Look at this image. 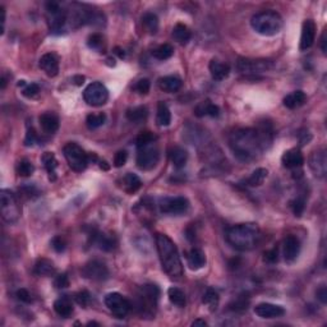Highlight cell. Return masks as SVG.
<instances>
[{"instance_id": "obj_1", "label": "cell", "mask_w": 327, "mask_h": 327, "mask_svg": "<svg viewBox=\"0 0 327 327\" xmlns=\"http://www.w3.org/2000/svg\"><path fill=\"white\" fill-rule=\"evenodd\" d=\"M272 142V133L267 127L260 129L245 128L235 130L230 136L229 146L231 152L238 160L243 163H251L257 160Z\"/></svg>"}, {"instance_id": "obj_2", "label": "cell", "mask_w": 327, "mask_h": 327, "mask_svg": "<svg viewBox=\"0 0 327 327\" xmlns=\"http://www.w3.org/2000/svg\"><path fill=\"white\" fill-rule=\"evenodd\" d=\"M156 247L165 273L171 279H180L183 276V265L175 243L165 234H158Z\"/></svg>"}, {"instance_id": "obj_3", "label": "cell", "mask_w": 327, "mask_h": 327, "mask_svg": "<svg viewBox=\"0 0 327 327\" xmlns=\"http://www.w3.org/2000/svg\"><path fill=\"white\" fill-rule=\"evenodd\" d=\"M226 240L236 251L248 252L257 247L260 243V227L255 222L234 225L226 231Z\"/></svg>"}, {"instance_id": "obj_4", "label": "cell", "mask_w": 327, "mask_h": 327, "mask_svg": "<svg viewBox=\"0 0 327 327\" xmlns=\"http://www.w3.org/2000/svg\"><path fill=\"white\" fill-rule=\"evenodd\" d=\"M252 28L262 36H275L280 34L284 26L281 15L272 10H266L255 14L251 18Z\"/></svg>"}, {"instance_id": "obj_5", "label": "cell", "mask_w": 327, "mask_h": 327, "mask_svg": "<svg viewBox=\"0 0 327 327\" xmlns=\"http://www.w3.org/2000/svg\"><path fill=\"white\" fill-rule=\"evenodd\" d=\"M160 290L156 285H143L137 293V309L141 315L152 316L158 306Z\"/></svg>"}, {"instance_id": "obj_6", "label": "cell", "mask_w": 327, "mask_h": 327, "mask_svg": "<svg viewBox=\"0 0 327 327\" xmlns=\"http://www.w3.org/2000/svg\"><path fill=\"white\" fill-rule=\"evenodd\" d=\"M0 207H1V218L8 224H14L21 218V206L15 197V194L9 189L0 191Z\"/></svg>"}, {"instance_id": "obj_7", "label": "cell", "mask_w": 327, "mask_h": 327, "mask_svg": "<svg viewBox=\"0 0 327 327\" xmlns=\"http://www.w3.org/2000/svg\"><path fill=\"white\" fill-rule=\"evenodd\" d=\"M63 152L70 169L77 171V173L83 171L86 169L88 164V158L87 154L83 151L81 146L74 142H69L64 146Z\"/></svg>"}, {"instance_id": "obj_8", "label": "cell", "mask_w": 327, "mask_h": 327, "mask_svg": "<svg viewBox=\"0 0 327 327\" xmlns=\"http://www.w3.org/2000/svg\"><path fill=\"white\" fill-rule=\"evenodd\" d=\"M273 67L272 60L269 59H245L240 58L236 63V69L242 74H260L270 70Z\"/></svg>"}, {"instance_id": "obj_9", "label": "cell", "mask_w": 327, "mask_h": 327, "mask_svg": "<svg viewBox=\"0 0 327 327\" xmlns=\"http://www.w3.org/2000/svg\"><path fill=\"white\" fill-rule=\"evenodd\" d=\"M83 99L88 105L103 106L109 99V91L101 82H92L85 88Z\"/></svg>"}, {"instance_id": "obj_10", "label": "cell", "mask_w": 327, "mask_h": 327, "mask_svg": "<svg viewBox=\"0 0 327 327\" xmlns=\"http://www.w3.org/2000/svg\"><path fill=\"white\" fill-rule=\"evenodd\" d=\"M160 160V151L154 143L146 146L142 149H138L137 154V166L141 170H151L158 165Z\"/></svg>"}, {"instance_id": "obj_11", "label": "cell", "mask_w": 327, "mask_h": 327, "mask_svg": "<svg viewBox=\"0 0 327 327\" xmlns=\"http://www.w3.org/2000/svg\"><path fill=\"white\" fill-rule=\"evenodd\" d=\"M106 307L110 309V312L118 318H124L130 311L129 300L125 299L121 294L110 293L105 297Z\"/></svg>"}, {"instance_id": "obj_12", "label": "cell", "mask_w": 327, "mask_h": 327, "mask_svg": "<svg viewBox=\"0 0 327 327\" xmlns=\"http://www.w3.org/2000/svg\"><path fill=\"white\" fill-rule=\"evenodd\" d=\"M46 14L48 22L52 31H59L67 23V10H64L59 3L50 1L46 4Z\"/></svg>"}, {"instance_id": "obj_13", "label": "cell", "mask_w": 327, "mask_h": 327, "mask_svg": "<svg viewBox=\"0 0 327 327\" xmlns=\"http://www.w3.org/2000/svg\"><path fill=\"white\" fill-rule=\"evenodd\" d=\"M159 207L166 215H182L189 209V202L184 197H166L160 201Z\"/></svg>"}, {"instance_id": "obj_14", "label": "cell", "mask_w": 327, "mask_h": 327, "mask_svg": "<svg viewBox=\"0 0 327 327\" xmlns=\"http://www.w3.org/2000/svg\"><path fill=\"white\" fill-rule=\"evenodd\" d=\"M82 276L92 281H104L109 277V270L101 261H90L82 269Z\"/></svg>"}, {"instance_id": "obj_15", "label": "cell", "mask_w": 327, "mask_h": 327, "mask_svg": "<svg viewBox=\"0 0 327 327\" xmlns=\"http://www.w3.org/2000/svg\"><path fill=\"white\" fill-rule=\"evenodd\" d=\"M309 167L317 178H325L327 173L326 150L318 149L309 156Z\"/></svg>"}, {"instance_id": "obj_16", "label": "cell", "mask_w": 327, "mask_h": 327, "mask_svg": "<svg viewBox=\"0 0 327 327\" xmlns=\"http://www.w3.org/2000/svg\"><path fill=\"white\" fill-rule=\"evenodd\" d=\"M316 40V23L312 19L304 21L302 27V35H300V50H307L312 48Z\"/></svg>"}, {"instance_id": "obj_17", "label": "cell", "mask_w": 327, "mask_h": 327, "mask_svg": "<svg viewBox=\"0 0 327 327\" xmlns=\"http://www.w3.org/2000/svg\"><path fill=\"white\" fill-rule=\"evenodd\" d=\"M255 313L261 318L272 320V318H280L285 315V309L280 306L271 303H261L255 307Z\"/></svg>"}, {"instance_id": "obj_18", "label": "cell", "mask_w": 327, "mask_h": 327, "mask_svg": "<svg viewBox=\"0 0 327 327\" xmlns=\"http://www.w3.org/2000/svg\"><path fill=\"white\" fill-rule=\"evenodd\" d=\"M300 253V242L295 235H288L284 240V258L288 264H293Z\"/></svg>"}, {"instance_id": "obj_19", "label": "cell", "mask_w": 327, "mask_h": 327, "mask_svg": "<svg viewBox=\"0 0 327 327\" xmlns=\"http://www.w3.org/2000/svg\"><path fill=\"white\" fill-rule=\"evenodd\" d=\"M40 68L45 72L46 76L55 77L59 73V61L54 54H45L41 56L39 63Z\"/></svg>"}, {"instance_id": "obj_20", "label": "cell", "mask_w": 327, "mask_h": 327, "mask_svg": "<svg viewBox=\"0 0 327 327\" xmlns=\"http://www.w3.org/2000/svg\"><path fill=\"white\" fill-rule=\"evenodd\" d=\"M281 163L285 167L288 169H297L300 167L304 163V158L302 152L297 149L289 150V151L285 152L281 158Z\"/></svg>"}, {"instance_id": "obj_21", "label": "cell", "mask_w": 327, "mask_h": 327, "mask_svg": "<svg viewBox=\"0 0 327 327\" xmlns=\"http://www.w3.org/2000/svg\"><path fill=\"white\" fill-rule=\"evenodd\" d=\"M209 69L212 78L216 79V81H222V79L227 78V76L230 74V67L227 64L216 60V59H212L210 61Z\"/></svg>"}, {"instance_id": "obj_22", "label": "cell", "mask_w": 327, "mask_h": 327, "mask_svg": "<svg viewBox=\"0 0 327 327\" xmlns=\"http://www.w3.org/2000/svg\"><path fill=\"white\" fill-rule=\"evenodd\" d=\"M40 125L45 133L53 134L59 129V119L53 112H44L40 116Z\"/></svg>"}, {"instance_id": "obj_23", "label": "cell", "mask_w": 327, "mask_h": 327, "mask_svg": "<svg viewBox=\"0 0 327 327\" xmlns=\"http://www.w3.org/2000/svg\"><path fill=\"white\" fill-rule=\"evenodd\" d=\"M194 114H196V116H198V118H202V116L216 118V116H218V114H220V109H218V105L212 104L210 100H206L196 106Z\"/></svg>"}, {"instance_id": "obj_24", "label": "cell", "mask_w": 327, "mask_h": 327, "mask_svg": "<svg viewBox=\"0 0 327 327\" xmlns=\"http://www.w3.org/2000/svg\"><path fill=\"white\" fill-rule=\"evenodd\" d=\"M187 260L189 269L194 270V271L202 269L206 265V256H205L202 249L200 248L191 249V252L187 256Z\"/></svg>"}, {"instance_id": "obj_25", "label": "cell", "mask_w": 327, "mask_h": 327, "mask_svg": "<svg viewBox=\"0 0 327 327\" xmlns=\"http://www.w3.org/2000/svg\"><path fill=\"white\" fill-rule=\"evenodd\" d=\"M182 79L175 76H166L159 79V86H160V88L163 91L167 92V94L178 92L179 90L182 88Z\"/></svg>"}, {"instance_id": "obj_26", "label": "cell", "mask_w": 327, "mask_h": 327, "mask_svg": "<svg viewBox=\"0 0 327 327\" xmlns=\"http://www.w3.org/2000/svg\"><path fill=\"white\" fill-rule=\"evenodd\" d=\"M54 311L58 313L60 317L68 318L73 313V304L69 298L61 297L54 302Z\"/></svg>"}, {"instance_id": "obj_27", "label": "cell", "mask_w": 327, "mask_h": 327, "mask_svg": "<svg viewBox=\"0 0 327 327\" xmlns=\"http://www.w3.org/2000/svg\"><path fill=\"white\" fill-rule=\"evenodd\" d=\"M307 100V96L303 91H294L291 94H289L288 96H285L284 99V105L288 108V109H297L300 108L302 105H304Z\"/></svg>"}, {"instance_id": "obj_28", "label": "cell", "mask_w": 327, "mask_h": 327, "mask_svg": "<svg viewBox=\"0 0 327 327\" xmlns=\"http://www.w3.org/2000/svg\"><path fill=\"white\" fill-rule=\"evenodd\" d=\"M34 272L37 276H44V277H48V276H52L55 273V266L52 261L48 260V258H41L36 262L34 269Z\"/></svg>"}, {"instance_id": "obj_29", "label": "cell", "mask_w": 327, "mask_h": 327, "mask_svg": "<svg viewBox=\"0 0 327 327\" xmlns=\"http://www.w3.org/2000/svg\"><path fill=\"white\" fill-rule=\"evenodd\" d=\"M173 39L180 45H185L189 43V40L192 39L191 30L185 26V24L178 23L175 27L173 28Z\"/></svg>"}, {"instance_id": "obj_30", "label": "cell", "mask_w": 327, "mask_h": 327, "mask_svg": "<svg viewBox=\"0 0 327 327\" xmlns=\"http://www.w3.org/2000/svg\"><path fill=\"white\" fill-rule=\"evenodd\" d=\"M170 160H171V163H173V165L176 169H182L187 164L188 152L184 149H182V147H174L170 151Z\"/></svg>"}, {"instance_id": "obj_31", "label": "cell", "mask_w": 327, "mask_h": 327, "mask_svg": "<svg viewBox=\"0 0 327 327\" xmlns=\"http://www.w3.org/2000/svg\"><path fill=\"white\" fill-rule=\"evenodd\" d=\"M156 123L160 127H167L171 123V112L166 104L159 103L158 112H156Z\"/></svg>"}, {"instance_id": "obj_32", "label": "cell", "mask_w": 327, "mask_h": 327, "mask_svg": "<svg viewBox=\"0 0 327 327\" xmlns=\"http://www.w3.org/2000/svg\"><path fill=\"white\" fill-rule=\"evenodd\" d=\"M44 163V166L48 170L49 173V179L50 180H55L56 176H55V169L58 167V160L55 158V155L53 152H45L41 158Z\"/></svg>"}, {"instance_id": "obj_33", "label": "cell", "mask_w": 327, "mask_h": 327, "mask_svg": "<svg viewBox=\"0 0 327 327\" xmlns=\"http://www.w3.org/2000/svg\"><path fill=\"white\" fill-rule=\"evenodd\" d=\"M141 185H142V182L136 174L128 173L123 178V188L127 193H134L140 189Z\"/></svg>"}, {"instance_id": "obj_34", "label": "cell", "mask_w": 327, "mask_h": 327, "mask_svg": "<svg viewBox=\"0 0 327 327\" xmlns=\"http://www.w3.org/2000/svg\"><path fill=\"white\" fill-rule=\"evenodd\" d=\"M218 302H220V298H218V294L215 289H207L203 294L202 298V303L205 306H207V308L210 309V312H215L218 307Z\"/></svg>"}, {"instance_id": "obj_35", "label": "cell", "mask_w": 327, "mask_h": 327, "mask_svg": "<svg viewBox=\"0 0 327 327\" xmlns=\"http://www.w3.org/2000/svg\"><path fill=\"white\" fill-rule=\"evenodd\" d=\"M267 175H269L267 169H264V167L256 169L255 171L251 174V176L245 180V184L249 185V187H260V185L264 184Z\"/></svg>"}, {"instance_id": "obj_36", "label": "cell", "mask_w": 327, "mask_h": 327, "mask_svg": "<svg viewBox=\"0 0 327 327\" xmlns=\"http://www.w3.org/2000/svg\"><path fill=\"white\" fill-rule=\"evenodd\" d=\"M147 115H149V110L146 106H137L127 111V118L133 123H142L147 119Z\"/></svg>"}, {"instance_id": "obj_37", "label": "cell", "mask_w": 327, "mask_h": 327, "mask_svg": "<svg viewBox=\"0 0 327 327\" xmlns=\"http://www.w3.org/2000/svg\"><path fill=\"white\" fill-rule=\"evenodd\" d=\"M167 297H169V300L174 304V306L179 307V308L185 307V303H187V300H185V294L179 288H175V286L169 288V290H167Z\"/></svg>"}, {"instance_id": "obj_38", "label": "cell", "mask_w": 327, "mask_h": 327, "mask_svg": "<svg viewBox=\"0 0 327 327\" xmlns=\"http://www.w3.org/2000/svg\"><path fill=\"white\" fill-rule=\"evenodd\" d=\"M142 23L145 28L149 31V34L155 35L159 30V18L154 13H146L142 17Z\"/></svg>"}, {"instance_id": "obj_39", "label": "cell", "mask_w": 327, "mask_h": 327, "mask_svg": "<svg viewBox=\"0 0 327 327\" xmlns=\"http://www.w3.org/2000/svg\"><path fill=\"white\" fill-rule=\"evenodd\" d=\"M96 242L97 245H99V248L108 252L112 251L116 245L115 238L111 235H105V234H99V235L96 236Z\"/></svg>"}, {"instance_id": "obj_40", "label": "cell", "mask_w": 327, "mask_h": 327, "mask_svg": "<svg viewBox=\"0 0 327 327\" xmlns=\"http://www.w3.org/2000/svg\"><path fill=\"white\" fill-rule=\"evenodd\" d=\"M174 54V48L169 44H164V45H160L159 48H156L152 52V55H154V58L159 59V60H166V59L171 58Z\"/></svg>"}, {"instance_id": "obj_41", "label": "cell", "mask_w": 327, "mask_h": 327, "mask_svg": "<svg viewBox=\"0 0 327 327\" xmlns=\"http://www.w3.org/2000/svg\"><path fill=\"white\" fill-rule=\"evenodd\" d=\"M106 121V115L100 112V114H90L86 119V124L90 129H97L100 128L101 125L105 124Z\"/></svg>"}, {"instance_id": "obj_42", "label": "cell", "mask_w": 327, "mask_h": 327, "mask_svg": "<svg viewBox=\"0 0 327 327\" xmlns=\"http://www.w3.org/2000/svg\"><path fill=\"white\" fill-rule=\"evenodd\" d=\"M155 140H156V137H155L154 133H151V132H142V133L138 134L136 140L137 149H142V147H146V146L152 145Z\"/></svg>"}, {"instance_id": "obj_43", "label": "cell", "mask_w": 327, "mask_h": 327, "mask_svg": "<svg viewBox=\"0 0 327 327\" xmlns=\"http://www.w3.org/2000/svg\"><path fill=\"white\" fill-rule=\"evenodd\" d=\"M35 171V166L32 165V163L28 160H22L19 161L18 165H17V173L21 176H30L32 175Z\"/></svg>"}, {"instance_id": "obj_44", "label": "cell", "mask_w": 327, "mask_h": 327, "mask_svg": "<svg viewBox=\"0 0 327 327\" xmlns=\"http://www.w3.org/2000/svg\"><path fill=\"white\" fill-rule=\"evenodd\" d=\"M104 44H105L104 43V37L101 36L100 34H94L88 37V41H87L88 48L97 50V52H101V49L104 48Z\"/></svg>"}, {"instance_id": "obj_45", "label": "cell", "mask_w": 327, "mask_h": 327, "mask_svg": "<svg viewBox=\"0 0 327 327\" xmlns=\"http://www.w3.org/2000/svg\"><path fill=\"white\" fill-rule=\"evenodd\" d=\"M39 94L40 87L36 83H28V85L24 86L23 90H22V95H23L24 97H27V99H34V97H36Z\"/></svg>"}, {"instance_id": "obj_46", "label": "cell", "mask_w": 327, "mask_h": 327, "mask_svg": "<svg viewBox=\"0 0 327 327\" xmlns=\"http://www.w3.org/2000/svg\"><path fill=\"white\" fill-rule=\"evenodd\" d=\"M76 302L82 307H88L91 303V294L86 290H82L76 294Z\"/></svg>"}, {"instance_id": "obj_47", "label": "cell", "mask_w": 327, "mask_h": 327, "mask_svg": "<svg viewBox=\"0 0 327 327\" xmlns=\"http://www.w3.org/2000/svg\"><path fill=\"white\" fill-rule=\"evenodd\" d=\"M291 209H293L294 215L299 218V216H302V214H303L304 209H306V202H304V200H302V198H297V200H294L293 202H291Z\"/></svg>"}, {"instance_id": "obj_48", "label": "cell", "mask_w": 327, "mask_h": 327, "mask_svg": "<svg viewBox=\"0 0 327 327\" xmlns=\"http://www.w3.org/2000/svg\"><path fill=\"white\" fill-rule=\"evenodd\" d=\"M52 247L54 248L55 252L61 253V252H64L65 251V248H67V243H65L64 238H61V236L58 235V236H55V238H53Z\"/></svg>"}, {"instance_id": "obj_49", "label": "cell", "mask_w": 327, "mask_h": 327, "mask_svg": "<svg viewBox=\"0 0 327 327\" xmlns=\"http://www.w3.org/2000/svg\"><path fill=\"white\" fill-rule=\"evenodd\" d=\"M150 87H151V83H150V81L147 78L140 79V81L137 82V85H136V90L140 92L141 95L149 94Z\"/></svg>"}, {"instance_id": "obj_50", "label": "cell", "mask_w": 327, "mask_h": 327, "mask_svg": "<svg viewBox=\"0 0 327 327\" xmlns=\"http://www.w3.org/2000/svg\"><path fill=\"white\" fill-rule=\"evenodd\" d=\"M54 285L55 288L58 289H65L69 286V279H68V276L65 273H60L55 277L54 280Z\"/></svg>"}, {"instance_id": "obj_51", "label": "cell", "mask_w": 327, "mask_h": 327, "mask_svg": "<svg viewBox=\"0 0 327 327\" xmlns=\"http://www.w3.org/2000/svg\"><path fill=\"white\" fill-rule=\"evenodd\" d=\"M128 155L125 151H118L115 154V158H114V166L115 167H121L127 163Z\"/></svg>"}, {"instance_id": "obj_52", "label": "cell", "mask_w": 327, "mask_h": 327, "mask_svg": "<svg viewBox=\"0 0 327 327\" xmlns=\"http://www.w3.org/2000/svg\"><path fill=\"white\" fill-rule=\"evenodd\" d=\"M277 255H279L277 248L270 249V251H267L266 253H265V261L269 262V264H275V262H277V260H279V256Z\"/></svg>"}, {"instance_id": "obj_53", "label": "cell", "mask_w": 327, "mask_h": 327, "mask_svg": "<svg viewBox=\"0 0 327 327\" xmlns=\"http://www.w3.org/2000/svg\"><path fill=\"white\" fill-rule=\"evenodd\" d=\"M15 295H17L18 300L23 302V303H32V297H31V294L28 293V290H26V289H19V290H17Z\"/></svg>"}, {"instance_id": "obj_54", "label": "cell", "mask_w": 327, "mask_h": 327, "mask_svg": "<svg viewBox=\"0 0 327 327\" xmlns=\"http://www.w3.org/2000/svg\"><path fill=\"white\" fill-rule=\"evenodd\" d=\"M37 141V134L35 132L34 128H28L26 138H24V145L26 146H32Z\"/></svg>"}, {"instance_id": "obj_55", "label": "cell", "mask_w": 327, "mask_h": 327, "mask_svg": "<svg viewBox=\"0 0 327 327\" xmlns=\"http://www.w3.org/2000/svg\"><path fill=\"white\" fill-rule=\"evenodd\" d=\"M316 295H317V299L321 302V303H326L327 302V289L326 286H321V288L318 289L317 293H316Z\"/></svg>"}, {"instance_id": "obj_56", "label": "cell", "mask_w": 327, "mask_h": 327, "mask_svg": "<svg viewBox=\"0 0 327 327\" xmlns=\"http://www.w3.org/2000/svg\"><path fill=\"white\" fill-rule=\"evenodd\" d=\"M321 49H322V52H324V54H326V52H327V48H326V32H324V34H322V37H321Z\"/></svg>"}, {"instance_id": "obj_57", "label": "cell", "mask_w": 327, "mask_h": 327, "mask_svg": "<svg viewBox=\"0 0 327 327\" xmlns=\"http://www.w3.org/2000/svg\"><path fill=\"white\" fill-rule=\"evenodd\" d=\"M83 81H85V77H82V76L73 77V82H74V85H77V86H81L82 83H83Z\"/></svg>"}, {"instance_id": "obj_58", "label": "cell", "mask_w": 327, "mask_h": 327, "mask_svg": "<svg viewBox=\"0 0 327 327\" xmlns=\"http://www.w3.org/2000/svg\"><path fill=\"white\" fill-rule=\"evenodd\" d=\"M192 326H207V322L203 321V320H196V321L192 322Z\"/></svg>"}]
</instances>
